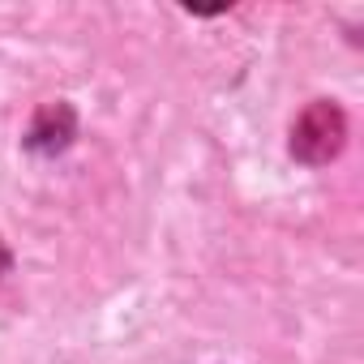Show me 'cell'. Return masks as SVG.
I'll list each match as a JSON object with an SVG mask.
<instances>
[{"label":"cell","instance_id":"6da1fadb","mask_svg":"<svg viewBox=\"0 0 364 364\" xmlns=\"http://www.w3.org/2000/svg\"><path fill=\"white\" fill-rule=\"evenodd\" d=\"M343 137H347L343 112L334 103H313L291 129V154L300 163H330L343 150Z\"/></svg>","mask_w":364,"mask_h":364},{"label":"cell","instance_id":"7a4b0ae2","mask_svg":"<svg viewBox=\"0 0 364 364\" xmlns=\"http://www.w3.org/2000/svg\"><path fill=\"white\" fill-rule=\"evenodd\" d=\"M0 270H5V249H0Z\"/></svg>","mask_w":364,"mask_h":364}]
</instances>
